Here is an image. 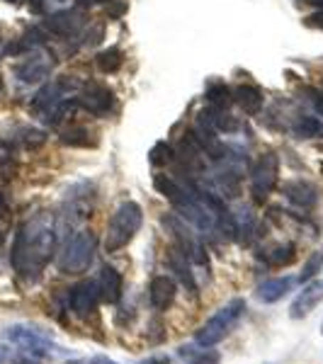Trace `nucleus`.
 I'll return each instance as SVG.
<instances>
[{"instance_id": "obj_31", "label": "nucleus", "mask_w": 323, "mask_h": 364, "mask_svg": "<svg viewBox=\"0 0 323 364\" xmlns=\"http://www.w3.org/2000/svg\"><path fill=\"white\" fill-rule=\"evenodd\" d=\"M8 161H13V146L5 139H0V166H5Z\"/></svg>"}, {"instance_id": "obj_34", "label": "nucleus", "mask_w": 323, "mask_h": 364, "mask_svg": "<svg viewBox=\"0 0 323 364\" xmlns=\"http://www.w3.org/2000/svg\"><path fill=\"white\" fill-rule=\"evenodd\" d=\"M88 364H117V362H115V360H110V357L97 355V357H90V360H88Z\"/></svg>"}, {"instance_id": "obj_25", "label": "nucleus", "mask_w": 323, "mask_h": 364, "mask_svg": "<svg viewBox=\"0 0 323 364\" xmlns=\"http://www.w3.org/2000/svg\"><path fill=\"white\" fill-rule=\"evenodd\" d=\"M204 100L209 102V107H216V109H226L228 102L233 100V92L228 90L226 83H211L204 92Z\"/></svg>"}, {"instance_id": "obj_7", "label": "nucleus", "mask_w": 323, "mask_h": 364, "mask_svg": "<svg viewBox=\"0 0 323 364\" xmlns=\"http://www.w3.org/2000/svg\"><path fill=\"white\" fill-rule=\"evenodd\" d=\"M163 226L168 228V233L173 236L175 240V248H178L192 265H199V267H207L209 269V257H207V250L204 245L199 243L197 233L192 231V226L187 224L183 216L178 214H166L163 216Z\"/></svg>"}, {"instance_id": "obj_19", "label": "nucleus", "mask_w": 323, "mask_h": 364, "mask_svg": "<svg viewBox=\"0 0 323 364\" xmlns=\"http://www.w3.org/2000/svg\"><path fill=\"white\" fill-rule=\"evenodd\" d=\"M233 102H236L245 114L255 117V114H260L265 100H263V92L258 90L255 85H238L236 90H233Z\"/></svg>"}, {"instance_id": "obj_26", "label": "nucleus", "mask_w": 323, "mask_h": 364, "mask_svg": "<svg viewBox=\"0 0 323 364\" xmlns=\"http://www.w3.org/2000/svg\"><path fill=\"white\" fill-rule=\"evenodd\" d=\"M0 364H42L34 357L25 355L22 350H17L15 345H0Z\"/></svg>"}, {"instance_id": "obj_22", "label": "nucleus", "mask_w": 323, "mask_h": 364, "mask_svg": "<svg viewBox=\"0 0 323 364\" xmlns=\"http://www.w3.org/2000/svg\"><path fill=\"white\" fill-rule=\"evenodd\" d=\"M178 357L183 364H219L221 362L219 352L211 348H202V345H199V348H180Z\"/></svg>"}, {"instance_id": "obj_33", "label": "nucleus", "mask_w": 323, "mask_h": 364, "mask_svg": "<svg viewBox=\"0 0 323 364\" xmlns=\"http://www.w3.org/2000/svg\"><path fill=\"white\" fill-rule=\"evenodd\" d=\"M137 364H170V357L168 355H149L146 360H141Z\"/></svg>"}, {"instance_id": "obj_20", "label": "nucleus", "mask_w": 323, "mask_h": 364, "mask_svg": "<svg viewBox=\"0 0 323 364\" xmlns=\"http://www.w3.org/2000/svg\"><path fill=\"white\" fill-rule=\"evenodd\" d=\"M95 66L100 73H105V75L117 73V70L125 66V51H122L120 46H110V49L100 51L95 56Z\"/></svg>"}, {"instance_id": "obj_8", "label": "nucleus", "mask_w": 323, "mask_h": 364, "mask_svg": "<svg viewBox=\"0 0 323 364\" xmlns=\"http://www.w3.org/2000/svg\"><path fill=\"white\" fill-rule=\"evenodd\" d=\"M280 182V158L277 154L268 151V154L258 156V161L250 168V195L258 204H265L268 197L275 192Z\"/></svg>"}, {"instance_id": "obj_11", "label": "nucleus", "mask_w": 323, "mask_h": 364, "mask_svg": "<svg viewBox=\"0 0 323 364\" xmlns=\"http://www.w3.org/2000/svg\"><path fill=\"white\" fill-rule=\"evenodd\" d=\"M51 68H54V56L46 54V51H42V46H39V49H34V51H27L25 61L15 66V75L20 83L37 85L49 78Z\"/></svg>"}, {"instance_id": "obj_3", "label": "nucleus", "mask_w": 323, "mask_h": 364, "mask_svg": "<svg viewBox=\"0 0 323 364\" xmlns=\"http://www.w3.org/2000/svg\"><path fill=\"white\" fill-rule=\"evenodd\" d=\"M141 224H144V209H141V204L132 202V199L122 202L107 221L105 250L117 252V250L127 248V245L134 240V236L141 231Z\"/></svg>"}, {"instance_id": "obj_13", "label": "nucleus", "mask_w": 323, "mask_h": 364, "mask_svg": "<svg viewBox=\"0 0 323 364\" xmlns=\"http://www.w3.org/2000/svg\"><path fill=\"white\" fill-rule=\"evenodd\" d=\"M97 294L102 304H120L122 294H125V279L112 265H102L95 277Z\"/></svg>"}, {"instance_id": "obj_14", "label": "nucleus", "mask_w": 323, "mask_h": 364, "mask_svg": "<svg viewBox=\"0 0 323 364\" xmlns=\"http://www.w3.org/2000/svg\"><path fill=\"white\" fill-rule=\"evenodd\" d=\"M282 192H285V197L290 199L295 207H299V209H314L316 204H319V199H321L319 187H316L314 182L302 180V178L285 182Z\"/></svg>"}, {"instance_id": "obj_37", "label": "nucleus", "mask_w": 323, "mask_h": 364, "mask_svg": "<svg viewBox=\"0 0 323 364\" xmlns=\"http://www.w3.org/2000/svg\"><path fill=\"white\" fill-rule=\"evenodd\" d=\"M3 3H20V0H3Z\"/></svg>"}, {"instance_id": "obj_21", "label": "nucleus", "mask_w": 323, "mask_h": 364, "mask_svg": "<svg viewBox=\"0 0 323 364\" xmlns=\"http://www.w3.org/2000/svg\"><path fill=\"white\" fill-rule=\"evenodd\" d=\"M263 260L268 262L270 267H290L292 262L297 260V245L295 243H280L275 248H270Z\"/></svg>"}, {"instance_id": "obj_16", "label": "nucleus", "mask_w": 323, "mask_h": 364, "mask_svg": "<svg viewBox=\"0 0 323 364\" xmlns=\"http://www.w3.org/2000/svg\"><path fill=\"white\" fill-rule=\"evenodd\" d=\"M149 301L154 311H168L175 301V279L168 274H156L149 284Z\"/></svg>"}, {"instance_id": "obj_28", "label": "nucleus", "mask_w": 323, "mask_h": 364, "mask_svg": "<svg viewBox=\"0 0 323 364\" xmlns=\"http://www.w3.org/2000/svg\"><path fill=\"white\" fill-rule=\"evenodd\" d=\"M323 269V250H314L311 255L304 260V267H302V274L297 277V282H311Z\"/></svg>"}, {"instance_id": "obj_40", "label": "nucleus", "mask_w": 323, "mask_h": 364, "mask_svg": "<svg viewBox=\"0 0 323 364\" xmlns=\"http://www.w3.org/2000/svg\"><path fill=\"white\" fill-rule=\"evenodd\" d=\"M321 333H323V323H321Z\"/></svg>"}, {"instance_id": "obj_36", "label": "nucleus", "mask_w": 323, "mask_h": 364, "mask_svg": "<svg viewBox=\"0 0 323 364\" xmlns=\"http://www.w3.org/2000/svg\"><path fill=\"white\" fill-rule=\"evenodd\" d=\"M5 90V83H3V78H0V92H3Z\"/></svg>"}, {"instance_id": "obj_12", "label": "nucleus", "mask_w": 323, "mask_h": 364, "mask_svg": "<svg viewBox=\"0 0 323 364\" xmlns=\"http://www.w3.org/2000/svg\"><path fill=\"white\" fill-rule=\"evenodd\" d=\"M85 20H83V13H80V8L75 10H58V13H51L46 17L44 27L49 34H54V37H61V39H70L75 37V34L83 29Z\"/></svg>"}, {"instance_id": "obj_29", "label": "nucleus", "mask_w": 323, "mask_h": 364, "mask_svg": "<svg viewBox=\"0 0 323 364\" xmlns=\"http://www.w3.org/2000/svg\"><path fill=\"white\" fill-rule=\"evenodd\" d=\"M170 161H175V149L168 144V141H158L154 149L149 151L151 166H168Z\"/></svg>"}, {"instance_id": "obj_35", "label": "nucleus", "mask_w": 323, "mask_h": 364, "mask_svg": "<svg viewBox=\"0 0 323 364\" xmlns=\"http://www.w3.org/2000/svg\"><path fill=\"white\" fill-rule=\"evenodd\" d=\"M95 3H105V5L110 3V5H112V3H117V0H95Z\"/></svg>"}, {"instance_id": "obj_9", "label": "nucleus", "mask_w": 323, "mask_h": 364, "mask_svg": "<svg viewBox=\"0 0 323 364\" xmlns=\"http://www.w3.org/2000/svg\"><path fill=\"white\" fill-rule=\"evenodd\" d=\"M75 102H78V107H83L88 114L97 117V119L110 117L117 107L115 92L110 90L107 85H100V83H85L80 87L78 95H75Z\"/></svg>"}, {"instance_id": "obj_39", "label": "nucleus", "mask_w": 323, "mask_h": 364, "mask_svg": "<svg viewBox=\"0 0 323 364\" xmlns=\"http://www.w3.org/2000/svg\"><path fill=\"white\" fill-rule=\"evenodd\" d=\"M304 3H316V0H304Z\"/></svg>"}, {"instance_id": "obj_23", "label": "nucleus", "mask_w": 323, "mask_h": 364, "mask_svg": "<svg viewBox=\"0 0 323 364\" xmlns=\"http://www.w3.org/2000/svg\"><path fill=\"white\" fill-rule=\"evenodd\" d=\"M61 144L70 146V149H92L97 146V139L88 127H73L61 134Z\"/></svg>"}, {"instance_id": "obj_15", "label": "nucleus", "mask_w": 323, "mask_h": 364, "mask_svg": "<svg viewBox=\"0 0 323 364\" xmlns=\"http://www.w3.org/2000/svg\"><path fill=\"white\" fill-rule=\"evenodd\" d=\"M323 301V282L321 279H316V282H309L307 287H304L302 291L297 294V299L292 301V306H290V316L295 321L299 318H307V316L314 311L319 304Z\"/></svg>"}, {"instance_id": "obj_1", "label": "nucleus", "mask_w": 323, "mask_h": 364, "mask_svg": "<svg viewBox=\"0 0 323 364\" xmlns=\"http://www.w3.org/2000/svg\"><path fill=\"white\" fill-rule=\"evenodd\" d=\"M56 252V226L54 216L34 214L25 224L17 228L13 250H10V265L17 272V277L25 282H37L42 277L46 265L51 262Z\"/></svg>"}, {"instance_id": "obj_2", "label": "nucleus", "mask_w": 323, "mask_h": 364, "mask_svg": "<svg viewBox=\"0 0 323 364\" xmlns=\"http://www.w3.org/2000/svg\"><path fill=\"white\" fill-rule=\"evenodd\" d=\"M5 343L15 345L17 350H22L25 355L34 357V360L44 362V360H54V357L63 355L61 345L56 343L54 336L49 331L39 326H32V323H17V326H10L3 331Z\"/></svg>"}, {"instance_id": "obj_38", "label": "nucleus", "mask_w": 323, "mask_h": 364, "mask_svg": "<svg viewBox=\"0 0 323 364\" xmlns=\"http://www.w3.org/2000/svg\"><path fill=\"white\" fill-rule=\"evenodd\" d=\"M0 58H3V46H0Z\"/></svg>"}, {"instance_id": "obj_24", "label": "nucleus", "mask_w": 323, "mask_h": 364, "mask_svg": "<svg viewBox=\"0 0 323 364\" xmlns=\"http://www.w3.org/2000/svg\"><path fill=\"white\" fill-rule=\"evenodd\" d=\"M292 134L297 139H316L323 134V122L316 119V117H307V114H299L292 124Z\"/></svg>"}, {"instance_id": "obj_32", "label": "nucleus", "mask_w": 323, "mask_h": 364, "mask_svg": "<svg viewBox=\"0 0 323 364\" xmlns=\"http://www.w3.org/2000/svg\"><path fill=\"white\" fill-rule=\"evenodd\" d=\"M311 102H314V109L319 112V117H323V90H311Z\"/></svg>"}, {"instance_id": "obj_17", "label": "nucleus", "mask_w": 323, "mask_h": 364, "mask_svg": "<svg viewBox=\"0 0 323 364\" xmlns=\"http://www.w3.org/2000/svg\"><path fill=\"white\" fill-rule=\"evenodd\" d=\"M295 282H297L295 277H275V279L263 282V284L255 289V299L260 304H277L280 299H285L290 294Z\"/></svg>"}, {"instance_id": "obj_6", "label": "nucleus", "mask_w": 323, "mask_h": 364, "mask_svg": "<svg viewBox=\"0 0 323 364\" xmlns=\"http://www.w3.org/2000/svg\"><path fill=\"white\" fill-rule=\"evenodd\" d=\"M80 87H83V83H80L78 78H73V75H61V78L46 83L42 90L34 95L29 109H32L37 117L46 119V117H49L51 112H56L63 102H68V100H73L75 95H78Z\"/></svg>"}, {"instance_id": "obj_10", "label": "nucleus", "mask_w": 323, "mask_h": 364, "mask_svg": "<svg viewBox=\"0 0 323 364\" xmlns=\"http://www.w3.org/2000/svg\"><path fill=\"white\" fill-rule=\"evenodd\" d=\"M100 304V294H97V284L95 279H83L78 284H73L66 294V306L73 316L88 321L90 316H95Z\"/></svg>"}, {"instance_id": "obj_27", "label": "nucleus", "mask_w": 323, "mask_h": 364, "mask_svg": "<svg viewBox=\"0 0 323 364\" xmlns=\"http://www.w3.org/2000/svg\"><path fill=\"white\" fill-rule=\"evenodd\" d=\"M17 141H20L25 149H39V146L46 144V134L42 132V129H34V127H22L17 129Z\"/></svg>"}, {"instance_id": "obj_30", "label": "nucleus", "mask_w": 323, "mask_h": 364, "mask_svg": "<svg viewBox=\"0 0 323 364\" xmlns=\"http://www.w3.org/2000/svg\"><path fill=\"white\" fill-rule=\"evenodd\" d=\"M304 25L314 27V29H323V8H319L316 13H311V15L304 17Z\"/></svg>"}, {"instance_id": "obj_18", "label": "nucleus", "mask_w": 323, "mask_h": 364, "mask_svg": "<svg viewBox=\"0 0 323 364\" xmlns=\"http://www.w3.org/2000/svg\"><path fill=\"white\" fill-rule=\"evenodd\" d=\"M168 265L170 269H173L175 274H178V279L183 282V287L190 294H197V282H195V272H192V262L187 260V257L180 252L178 248H173L170 250V255H168Z\"/></svg>"}, {"instance_id": "obj_5", "label": "nucleus", "mask_w": 323, "mask_h": 364, "mask_svg": "<svg viewBox=\"0 0 323 364\" xmlns=\"http://www.w3.org/2000/svg\"><path fill=\"white\" fill-rule=\"evenodd\" d=\"M243 314H245L243 299H231V301L224 304L214 316H209V318L199 326V331L195 333V343L202 345V348H214L216 343H221V340L238 326Z\"/></svg>"}, {"instance_id": "obj_4", "label": "nucleus", "mask_w": 323, "mask_h": 364, "mask_svg": "<svg viewBox=\"0 0 323 364\" xmlns=\"http://www.w3.org/2000/svg\"><path fill=\"white\" fill-rule=\"evenodd\" d=\"M95 245L97 240L92 236V231H75L73 236L63 243V248L58 250L56 267L61 274H83L88 267L95 260Z\"/></svg>"}]
</instances>
